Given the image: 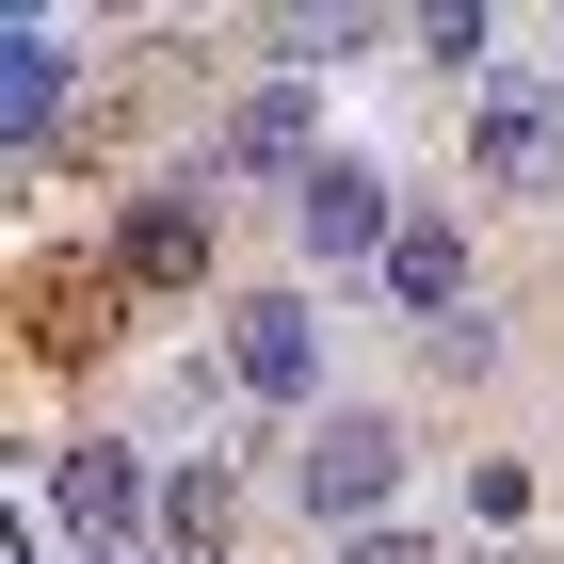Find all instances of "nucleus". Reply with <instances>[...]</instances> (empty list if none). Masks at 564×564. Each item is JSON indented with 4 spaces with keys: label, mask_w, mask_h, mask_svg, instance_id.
<instances>
[{
    "label": "nucleus",
    "mask_w": 564,
    "mask_h": 564,
    "mask_svg": "<svg viewBox=\"0 0 564 564\" xmlns=\"http://www.w3.org/2000/svg\"><path fill=\"white\" fill-rule=\"evenodd\" d=\"M339 48H371V17H274V65H339Z\"/></svg>",
    "instance_id": "12"
},
{
    "label": "nucleus",
    "mask_w": 564,
    "mask_h": 564,
    "mask_svg": "<svg viewBox=\"0 0 564 564\" xmlns=\"http://www.w3.org/2000/svg\"><path fill=\"white\" fill-rule=\"evenodd\" d=\"M113 306H130V274H113V259H48L33 291H17V339H33L48 371H82V355H113Z\"/></svg>",
    "instance_id": "7"
},
{
    "label": "nucleus",
    "mask_w": 564,
    "mask_h": 564,
    "mask_svg": "<svg viewBox=\"0 0 564 564\" xmlns=\"http://www.w3.org/2000/svg\"><path fill=\"white\" fill-rule=\"evenodd\" d=\"M468 177H484V194H564V113H549V82H532V65H500V82H484Z\"/></svg>",
    "instance_id": "4"
},
{
    "label": "nucleus",
    "mask_w": 564,
    "mask_h": 564,
    "mask_svg": "<svg viewBox=\"0 0 564 564\" xmlns=\"http://www.w3.org/2000/svg\"><path fill=\"white\" fill-rule=\"evenodd\" d=\"M162 532H177V564H226V532H242V484L194 452V468H162Z\"/></svg>",
    "instance_id": "11"
},
{
    "label": "nucleus",
    "mask_w": 564,
    "mask_h": 564,
    "mask_svg": "<svg viewBox=\"0 0 564 564\" xmlns=\"http://www.w3.org/2000/svg\"><path fill=\"white\" fill-rule=\"evenodd\" d=\"M291 242H306V259H323V274H355V259L388 274V242H403V194H388V177H371V162H323V177H306V194H291Z\"/></svg>",
    "instance_id": "5"
},
{
    "label": "nucleus",
    "mask_w": 564,
    "mask_h": 564,
    "mask_svg": "<svg viewBox=\"0 0 564 564\" xmlns=\"http://www.w3.org/2000/svg\"><path fill=\"white\" fill-rule=\"evenodd\" d=\"M339 564H435V549H420V532H355Z\"/></svg>",
    "instance_id": "13"
},
{
    "label": "nucleus",
    "mask_w": 564,
    "mask_h": 564,
    "mask_svg": "<svg viewBox=\"0 0 564 564\" xmlns=\"http://www.w3.org/2000/svg\"><path fill=\"white\" fill-rule=\"evenodd\" d=\"M388 306L420 323V339H452V323H468V226H452V210H403V242H388Z\"/></svg>",
    "instance_id": "9"
},
{
    "label": "nucleus",
    "mask_w": 564,
    "mask_h": 564,
    "mask_svg": "<svg viewBox=\"0 0 564 564\" xmlns=\"http://www.w3.org/2000/svg\"><path fill=\"white\" fill-rule=\"evenodd\" d=\"M226 177H274V194L323 177V113H306V82H259V97L210 130V194H226Z\"/></svg>",
    "instance_id": "6"
},
{
    "label": "nucleus",
    "mask_w": 564,
    "mask_h": 564,
    "mask_svg": "<svg viewBox=\"0 0 564 564\" xmlns=\"http://www.w3.org/2000/svg\"><path fill=\"white\" fill-rule=\"evenodd\" d=\"M226 388L242 403H323V306L306 291H242L226 306Z\"/></svg>",
    "instance_id": "3"
},
{
    "label": "nucleus",
    "mask_w": 564,
    "mask_h": 564,
    "mask_svg": "<svg viewBox=\"0 0 564 564\" xmlns=\"http://www.w3.org/2000/svg\"><path fill=\"white\" fill-rule=\"evenodd\" d=\"M65 65H82V48L48 33V17H17V33H0V130H17V177L48 162V113H65Z\"/></svg>",
    "instance_id": "10"
},
{
    "label": "nucleus",
    "mask_w": 564,
    "mask_h": 564,
    "mask_svg": "<svg viewBox=\"0 0 564 564\" xmlns=\"http://www.w3.org/2000/svg\"><path fill=\"white\" fill-rule=\"evenodd\" d=\"M388 484H403V420H388V403H323V420H306V452H291V500H306L323 532H339V549H355L371 517H388Z\"/></svg>",
    "instance_id": "1"
},
{
    "label": "nucleus",
    "mask_w": 564,
    "mask_h": 564,
    "mask_svg": "<svg viewBox=\"0 0 564 564\" xmlns=\"http://www.w3.org/2000/svg\"><path fill=\"white\" fill-rule=\"evenodd\" d=\"M145 517H162L145 452H113V435H65V532H82V564H97V549H130Z\"/></svg>",
    "instance_id": "8"
},
{
    "label": "nucleus",
    "mask_w": 564,
    "mask_h": 564,
    "mask_svg": "<svg viewBox=\"0 0 564 564\" xmlns=\"http://www.w3.org/2000/svg\"><path fill=\"white\" fill-rule=\"evenodd\" d=\"M210 259H226V210H210V162H177V177H145V194H130V226H113V274H130V291H210Z\"/></svg>",
    "instance_id": "2"
}]
</instances>
